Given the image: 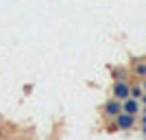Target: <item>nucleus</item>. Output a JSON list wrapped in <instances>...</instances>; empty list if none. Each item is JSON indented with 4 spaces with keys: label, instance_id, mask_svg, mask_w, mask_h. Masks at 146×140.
I'll return each mask as SVG.
<instances>
[{
    "label": "nucleus",
    "instance_id": "20e7f679",
    "mask_svg": "<svg viewBox=\"0 0 146 140\" xmlns=\"http://www.w3.org/2000/svg\"><path fill=\"white\" fill-rule=\"evenodd\" d=\"M105 112H107V114H111V116H118V114H122V103L120 101H109V103L105 105Z\"/></svg>",
    "mask_w": 146,
    "mask_h": 140
},
{
    "label": "nucleus",
    "instance_id": "f257e3e1",
    "mask_svg": "<svg viewBox=\"0 0 146 140\" xmlns=\"http://www.w3.org/2000/svg\"><path fill=\"white\" fill-rule=\"evenodd\" d=\"M113 94H116L118 101H127V98L131 96V85H129L127 81H116V83H113Z\"/></svg>",
    "mask_w": 146,
    "mask_h": 140
},
{
    "label": "nucleus",
    "instance_id": "0eeeda50",
    "mask_svg": "<svg viewBox=\"0 0 146 140\" xmlns=\"http://www.w3.org/2000/svg\"><path fill=\"white\" fill-rule=\"evenodd\" d=\"M142 129H146V114H144V118H142Z\"/></svg>",
    "mask_w": 146,
    "mask_h": 140
},
{
    "label": "nucleus",
    "instance_id": "39448f33",
    "mask_svg": "<svg viewBox=\"0 0 146 140\" xmlns=\"http://www.w3.org/2000/svg\"><path fill=\"white\" fill-rule=\"evenodd\" d=\"M135 74L137 77H146V64H137L135 66Z\"/></svg>",
    "mask_w": 146,
    "mask_h": 140
},
{
    "label": "nucleus",
    "instance_id": "7ed1b4c3",
    "mask_svg": "<svg viewBox=\"0 0 146 140\" xmlns=\"http://www.w3.org/2000/svg\"><path fill=\"white\" fill-rule=\"evenodd\" d=\"M137 110H140V101H137V98H133V96H129L127 101H124V103H122V112H124V114H137Z\"/></svg>",
    "mask_w": 146,
    "mask_h": 140
},
{
    "label": "nucleus",
    "instance_id": "423d86ee",
    "mask_svg": "<svg viewBox=\"0 0 146 140\" xmlns=\"http://www.w3.org/2000/svg\"><path fill=\"white\" fill-rule=\"evenodd\" d=\"M131 94H133V98L142 96V85H133V88H131Z\"/></svg>",
    "mask_w": 146,
    "mask_h": 140
},
{
    "label": "nucleus",
    "instance_id": "f03ea898",
    "mask_svg": "<svg viewBox=\"0 0 146 140\" xmlns=\"http://www.w3.org/2000/svg\"><path fill=\"white\" fill-rule=\"evenodd\" d=\"M133 123H135V116L133 114H118L116 116V127L118 129H131L133 127Z\"/></svg>",
    "mask_w": 146,
    "mask_h": 140
}]
</instances>
